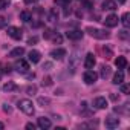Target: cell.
Returning a JSON list of instances; mask_svg holds the SVG:
<instances>
[{"label":"cell","instance_id":"cell-1","mask_svg":"<svg viewBox=\"0 0 130 130\" xmlns=\"http://www.w3.org/2000/svg\"><path fill=\"white\" fill-rule=\"evenodd\" d=\"M86 32L93 37V38H98V40H106L110 37V32L104 31V29H98V28H93V26H87L86 28Z\"/></svg>","mask_w":130,"mask_h":130},{"label":"cell","instance_id":"cell-2","mask_svg":"<svg viewBox=\"0 0 130 130\" xmlns=\"http://www.w3.org/2000/svg\"><path fill=\"white\" fill-rule=\"evenodd\" d=\"M17 106H19V109H20L23 113H26V115H34V112H35V107H34V104H32L31 100H20V101L17 103Z\"/></svg>","mask_w":130,"mask_h":130},{"label":"cell","instance_id":"cell-3","mask_svg":"<svg viewBox=\"0 0 130 130\" xmlns=\"http://www.w3.org/2000/svg\"><path fill=\"white\" fill-rule=\"evenodd\" d=\"M14 68H15V71L20 72V74H28V71L31 69V68H29V63H28L26 60H23V58H19V60L14 63Z\"/></svg>","mask_w":130,"mask_h":130},{"label":"cell","instance_id":"cell-4","mask_svg":"<svg viewBox=\"0 0 130 130\" xmlns=\"http://www.w3.org/2000/svg\"><path fill=\"white\" fill-rule=\"evenodd\" d=\"M83 80H84L86 84H93V83H96V80H98V74L93 72L92 69H87V71L84 72V75H83Z\"/></svg>","mask_w":130,"mask_h":130},{"label":"cell","instance_id":"cell-5","mask_svg":"<svg viewBox=\"0 0 130 130\" xmlns=\"http://www.w3.org/2000/svg\"><path fill=\"white\" fill-rule=\"evenodd\" d=\"M78 64H80V57H78V52H74V54L69 57V69H71V72H75V71H77Z\"/></svg>","mask_w":130,"mask_h":130},{"label":"cell","instance_id":"cell-6","mask_svg":"<svg viewBox=\"0 0 130 130\" xmlns=\"http://www.w3.org/2000/svg\"><path fill=\"white\" fill-rule=\"evenodd\" d=\"M6 32H8V35H9L11 38H14V40H20L22 35H23V31H22L20 28H17V26H9Z\"/></svg>","mask_w":130,"mask_h":130},{"label":"cell","instance_id":"cell-7","mask_svg":"<svg viewBox=\"0 0 130 130\" xmlns=\"http://www.w3.org/2000/svg\"><path fill=\"white\" fill-rule=\"evenodd\" d=\"M104 25L107 26V28H115V26H118V23H119V19H118V15H115V14H110V15H107L104 20Z\"/></svg>","mask_w":130,"mask_h":130},{"label":"cell","instance_id":"cell-8","mask_svg":"<svg viewBox=\"0 0 130 130\" xmlns=\"http://www.w3.org/2000/svg\"><path fill=\"white\" fill-rule=\"evenodd\" d=\"M95 63H96V60H95V55H93L92 52H89V54L84 57V68H86V69H93Z\"/></svg>","mask_w":130,"mask_h":130},{"label":"cell","instance_id":"cell-9","mask_svg":"<svg viewBox=\"0 0 130 130\" xmlns=\"http://www.w3.org/2000/svg\"><path fill=\"white\" fill-rule=\"evenodd\" d=\"M54 60H63L64 57H66V51H64V49H61V47H58V49H52L51 51V54H49Z\"/></svg>","mask_w":130,"mask_h":130},{"label":"cell","instance_id":"cell-10","mask_svg":"<svg viewBox=\"0 0 130 130\" xmlns=\"http://www.w3.org/2000/svg\"><path fill=\"white\" fill-rule=\"evenodd\" d=\"M37 125H38L40 128H43V130H47V128H51L52 122H51V119H49V118L41 116V118H38V119H37Z\"/></svg>","mask_w":130,"mask_h":130},{"label":"cell","instance_id":"cell-11","mask_svg":"<svg viewBox=\"0 0 130 130\" xmlns=\"http://www.w3.org/2000/svg\"><path fill=\"white\" fill-rule=\"evenodd\" d=\"M66 37L69 40H81L83 38V32L78 31V29H72V31H68L66 32Z\"/></svg>","mask_w":130,"mask_h":130},{"label":"cell","instance_id":"cell-12","mask_svg":"<svg viewBox=\"0 0 130 130\" xmlns=\"http://www.w3.org/2000/svg\"><path fill=\"white\" fill-rule=\"evenodd\" d=\"M118 125H119V119L118 118H115V116L106 118V127L107 128H116Z\"/></svg>","mask_w":130,"mask_h":130},{"label":"cell","instance_id":"cell-13","mask_svg":"<svg viewBox=\"0 0 130 130\" xmlns=\"http://www.w3.org/2000/svg\"><path fill=\"white\" fill-rule=\"evenodd\" d=\"M101 8H103V9H106V11H113V9H116V8H118V5H116L115 0H104Z\"/></svg>","mask_w":130,"mask_h":130},{"label":"cell","instance_id":"cell-14","mask_svg":"<svg viewBox=\"0 0 130 130\" xmlns=\"http://www.w3.org/2000/svg\"><path fill=\"white\" fill-rule=\"evenodd\" d=\"M93 106H95L96 109H106V107H107V100H106L104 96H98V98H95Z\"/></svg>","mask_w":130,"mask_h":130},{"label":"cell","instance_id":"cell-15","mask_svg":"<svg viewBox=\"0 0 130 130\" xmlns=\"http://www.w3.org/2000/svg\"><path fill=\"white\" fill-rule=\"evenodd\" d=\"M115 66H116L118 69H124V68L127 66V58H125V57H118V58H115Z\"/></svg>","mask_w":130,"mask_h":130},{"label":"cell","instance_id":"cell-16","mask_svg":"<svg viewBox=\"0 0 130 130\" xmlns=\"http://www.w3.org/2000/svg\"><path fill=\"white\" fill-rule=\"evenodd\" d=\"M25 54V47H14L11 52H9V57H12V58H19V57H22Z\"/></svg>","mask_w":130,"mask_h":130},{"label":"cell","instance_id":"cell-17","mask_svg":"<svg viewBox=\"0 0 130 130\" xmlns=\"http://www.w3.org/2000/svg\"><path fill=\"white\" fill-rule=\"evenodd\" d=\"M40 58H41V54H40L38 51H35V49H34V51H31V52H29V61H31V63H38V61H40Z\"/></svg>","mask_w":130,"mask_h":130},{"label":"cell","instance_id":"cell-18","mask_svg":"<svg viewBox=\"0 0 130 130\" xmlns=\"http://www.w3.org/2000/svg\"><path fill=\"white\" fill-rule=\"evenodd\" d=\"M124 81V74H122V71H118L115 75H113V84H121Z\"/></svg>","mask_w":130,"mask_h":130},{"label":"cell","instance_id":"cell-19","mask_svg":"<svg viewBox=\"0 0 130 130\" xmlns=\"http://www.w3.org/2000/svg\"><path fill=\"white\" fill-rule=\"evenodd\" d=\"M3 90L5 92H14V90H17V84L15 83H12V81H8V83H5L3 84Z\"/></svg>","mask_w":130,"mask_h":130},{"label":"cell","instance_id":"cell-20","mask_svg":"<svg viewBox=\"0 0 130 130\" xmlns=\"http://www.w3.org/2000/svg\"><path fill=\"white\" fill-rule=\"evenodd\" d=\"M20 20H23L25 23L31 22V20H32V14H31L29 11H22V12H20Z\"/></svg>","mask_w":130,"mask_h":130},{"label":"cell","instance_id":"cell-21","mask_svg":"<svg viewBox=\"0 0 130 130\" xmlns=\"http://www.w3.org/2000/svg\"><path fill=\"white\" fill-rule=\"evenodd\" d=\"M58 19V12H57V9L54 8V9H51L49 11V15H47V22H55Z\"/></svg>","mask_w":130,"mask_h":130},{"label":"cell","instance_id":"cell-22","mask_svg":"<svg viewBox=\"0 0 130 130\" xmlns=\"http://www.w3.org/2000/svg\"><path fill=\"white\" fill-rule=\"evenodd\" d=\"M110 75V68L106 66V64H103L101 66V78H107Z\"/></svg>","mask_w":130,"mask_h":130},{"label":"cell","instance_id":"cell-23","mask_svg":"<svg viewBox=\"0 0 130 130\" xmlns=\"http://www.w3.org/2000/svg\"><path fill=\"white\" fill-rule=\"evenodd\" d=\"M9 5H11V0H0V9H2V11L8 9Z\"/></svg>","mask_w":130,"mask_h":130},{"label":"cell","instance_id":"cell-24","mask_svg":"<svg viewBox=\"0 0 130 130\" xmlns=\"http://www.w3.org/2000/svg\"><path fill=\"white\" fill-rule=\"evenodd\" d=\"M54 3L58 5V6H69L71 0H54Z\"/></svg>","mask_w":130,"mask_h":130},{"label":"cell","instance_id":"cell-25","mask_svg":"<svg viewBox=\"0 0 130 130\" xmlns=\"http://www.w3.org/2000/svg\"><path fill=\"white\" fill-rule=\"evenodd\" d=\"M35 92H37V86L32 84V86H28V87H26V93H28V95H34Z\"/></svg>","mask_w":130,"mask_h":130},{"label":"cell","instance_id":"cell-26","mask_svg":"<svg viewBox=\"0 0 130 130\" xmlns=\"http://www.w3.org/2000/svg\"><path fill=\"white\" fill-rule=\"evenodd\" d=\"M121 22H122V25L127 28L128 26V12H124L122 14V19H121Z\"/></svg>","mask_w":130,"mask_h":130},{"label":"cell","instance_id":"cell-27","mask_svg":"<svg viewBox=\"0 0 130 130\" xmlns=\"http://www.w3.org/2000/svg\"><path fill=\"white\" fill-rule=\"evenodd\" d=\"M130 35H128V31L127 29H122L121 32H119V38H122V40H127Z\"/></svg>","mask_w":130,"mask_h":130},{"label":"cell","instance_id":"cell-28","mask_svg":"<svg viewBox=\"0 0 130 130\" xmlns=\"http://www.w3.org/2000/svg\"><path fill=\"white\" fill-rule=\"evenodd\" d=\"M49 103H51V100H49V98H44V96H40V98H38V104H41V106L49 104Z\"/></svg>","mask_w":130,"mask_h":130},{"label":"cell","instance_id":"cell-29","mask_svg":"<svg viewBox=\"0 0 130 130\" xmlns=\"http://www.w3.org/2000/svg\"><path fill=\"white\" fill-rule=\"evenodd\" d=\"M121 92H122V93H128V92H130V86L121 83Z\"/></svg>","mask_w":130,"mask_h":130},{"label":"cell","instance_id":"cell-30","mask_svg":"<svg viewBox=\"0 0 130 130\" xmlns=\"http://www.w3.org/2000/svg\"><path fill=\"white\" fill-rule=\"evenodd\" d=\"M52 40H54V43H58V44H60L63 38H61V35H60V34H55V35L52 37Z\"/></svg>","mask_w":130,"mask_h":130},{"label":"cell","instance_id":"cell-31","mask_svg":"<svg viewBox=\"0 0 130 130\" xmlns=\"http://www.w3.org/2000/svg\"><path fill=\"white\" fill-rule=\"evenodd\" d=\"M51 84H52V78H51V77L43 78V86H51Z\"/></svg>","mask_w":130,"mask_h":130},{"label":"cell","instance_id":"cell-32","mask_svg":"<svg viewBox=\"0 0 130 130\" xmlns=\"http://www.w3.org/2000/svg\"><path fill=\"white\" fill-rule=\"evenodd\" d=\"M104 54H106V58H112V55H113V54H112V49H110V47H107V49L104 47Z\"/></svg>","mask_w":130,"mask_h":130},{"label":"cell","instance_id":"cell-33","mask_svg":"<svg viewBox=\"0 0 130 130\" xmlns=\"http://www.w3.org/2000/svg\"><path fill=\"white\" fill-rule=\"evenodd\" d=\"M37 41H38L37 37H29V38H28V44H35Z\"/></svg>","mask_w":130,"mask_h":130},{"label":"cell","instance_id":"cell-34","mask_svg":"<svg viewBox=\"0 0 130 130\" xmlns=\"http://www.w3.org/2000/svg\"><path fill=\"white\" fill-rule=\"evenodd\" d=\"M6 23H8V20H6L5 17H0V28H5Z\"/></svg>","mask_w":130,"mask_h":130},{"label":"cell","instance_id":"cell-35","mask_svg":"<svg viewBox=\"0 0 130 130\" xmlns=\"http://www.w3.org/2000/svg\"><path fill=\"white\" fill-rule=\"evenodd\" d=\"M43 35H44V38H51V37H52V31H51V29H46Z\"/></svg>","mask_w":130,"mask_h":130},{"label":"cell","instance_id":"cell-36","mask_svg":"<svg viewBox=\"0 0 130 130\" xmlns=\"http://www.w3.org/2000/svg\"><path fill=\"white\" fill-rule=\"evenodd\" d=\"M51 68H52V63H44V64H43V69H44V71H49Z\"/></svg>","mask_w":130,"mask_h":130},{"label":"cell","instance_id":"cell-37","mask_svg":"<svg viewBox=\"0 0 130 130\" xmlns=\"http://www.w3.org/2000/svg\"><path fill=\"white\" fill-rule=\"evenodd\" d=\"M3 110H5L6 113H11V112H12V109H11L8 104H3Z\"/></svg>","mask_w":130,"mask_h":130},{"label":"cell","instance_id":"cell-38","mask_svg":"<svg viewBox=\"0 0 130 130\" xmlns=\"http://www.w3.org/2000/svg\"><path fill=\"white\" fill-rule=\"evenodd\" d=\"M26 128H28V130H34V128H35V125H34L32 122H28V124H26Z\"/></svg>","mask_w":130,"mask_h":130},{"label":"cell","instance_id":"cell-39","mask_svg":"<svg viewBox=\"0 0 130 130\" xmlns=\"http://www.w3.org/2000/svg\"><path fill=\"white\" fill-rule=\"evenodd\" d=\"M84 6H86L87 9H90V8H92V3H90V2H87V0H84Z\"/></svg>","mask_w":130,"mask_h":130},{"label":"cell","instance_id":"cell-40","mask_svg":"<svg viewBox=\"0 0 130 130\" xmlns=\"http://www.w3.org/2000/svg\"><path fill=\"white\" fill-rule=\"evenodd\" d=\"M37 2V0H25V3L26 5H31V3H35Z\"/></svg>","mask_w":130,"mask_h":130},{"label":"cell","instance_id":"cell-41","mask_svg":"<svg viewBox=\"0 0 130 130\" xmlns=\"http://www.w3.org/2000/svg\"><path fill=\"white\" fill-rule=\"evenodd\" d=\"M115 2H116V5H124L125 0H115Z\"/></svg>","mask_w":130,"mask_h":130},{"label":"cell","instance_id":"cell-42","mask_svg":"<svg viewBox=\"0 0 130 130\" xmlns=\"http://www.w3.org/2000/svg\"><path fill=\"white\" fill-rule=\"evenodd\" d=\"M5 72H3V69H2V66H0V78H2V75H3Z\"/></svg>","mask_w":130,"mask_h":130},{"label":"cell","instance_id":"cell-43","mask_svg":"<svg viewBox=\"0 0 130 130\" xmlns=\"http://www.w3.org/2000/svg\"><path fill=\"white\" fill-rule=\"evenodd\" d=\"M3 128H5V124H3V122H0V130H3Z\"/></svg>","mask_w":130,"mask_h":130}]
</instances>
